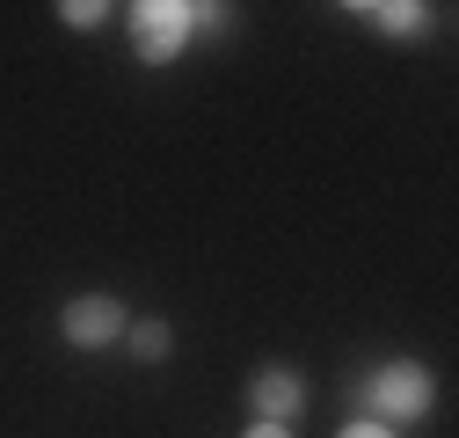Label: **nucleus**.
<instances>
[{
  "mask_svg": "<svg viewBox=\"0 0 459 438\" xmlns=\"http://www.w3.org/2000/svg\"><path fill=\"white\" fill-rule=\"evenodd\" d=\"M125 344H132V358L160 365L168 351H176V328H168V321H132V328H125Z\"/></svg>",
  "mask_w": 459,
  "mask_h": 438,
  "instance_id": "6",
  "label": "nucleus"
},
{
  "mask_svg": "<svg viewBox=\"0 0 459 438\" xmlns=\"http://www.w3.org/2000/svg\"><path fill=\"white\" fill-rule=\"evenodd\" d=\"M351 402L372 416V424H423L430 416V402H437V388H430V372L423 365H409V358H394V365H379L372 380H358L351 388Z\"/></svg>",
  "mask_w": 459,
  "mask_h": 438,
  "instance_id": "1",
  "label": "nucleus"
},
{
  "mask_svg": "<svg viewBox=\"0 0 459 438\" xmlns=\"http://www.w3.org/2000/svg\"><path fill=\"white\" fill-rule=\"evenodd\" d=\"M132 44H139L146 66L183 59V44H190V8H183V0H139V8H132Z\"/></svg>",
  "mask_w": 459,
  "mask_h": 438,
  "instance_id": "2",
  "label": "nucleus"
},
{
  "mask_svg": "<svg viewBox=\"0 0 459 438\" xmlns=\"http://www.w3.org/2000/svg\"><path fill=\"white\" fill-rule=\"evenodd\" d=\"M358 15H372V30H386V37H423V30H430V8H423V0H365Z\"/></svg>",
  "mask_w": 459,
  "mask_h": 438,
  "instance_id": "5",
  "label": "nucleus"
},
{
  "mask_svg": "<svg viewBox=\"0 0 459 438\" xmlns=\"http://www.w3.org/2000/svg\"><path fill=\"white\" fill-rule=\"evenodd\" d=\"M241 438H292L284 424H255V431H241Z\"/></svg>",
  "mask_w": 459,
  "mask_h": 438,
  "instance_id": "9",
  "label": "nucleus"
},
{
  "mask_svg": "<svg viewBox=\"0 0 459 438\" xmlns=\"http://www.w3.org/2000/svg\"><path fill=\"white\" fill-rule=\"evenodd\" d=\"M335 438H394V431H386V424H372V416H365V424H342V431H335Z\"/></svg>",
  "mask_w": 459,
  "mask_h": 438,
  "instance_id": "8",
  "label": "nucleus"
},
{
  "mask_svg": "<svg viewBox=\"0 0 459 438\" xmlns=\"http://www.w3.org/2000/svg\"><path fill=\"white\" fill-rule=\"evenodd\" d=\"M248 409H255V424H284V431H292V416L307 409V380L284 372V365H263L248 380Z\"/></svg>",
  "mask_w": 459,
  "mask_h": 438,
  "instance_id": "4",
  "label": "nucleus"
},
{
  "mask_svg": "<svg viewBox=\"0 0 459 438\" xmlns=\"http://www.w3.org/2000/svg\"><path fill=\"white\" fill-rule=\"evenodd\" d=\"M59 328H66V344H74V351H102V344H117L125 328H132V314H125V300L88 293V300H74V307L59 314Z\"/></svg>",
  "mask_w": 459,
  "mask_h": 438,
  "instance_id": "3",
  "label": "nucleus"
},
{
  "mask_svg": "<svg viewBox=\"0 0 459 438\" xmlns=\"http://www.w3.org/2000/svg\"><path fill=\"white\" fill-rule=\"evenodd\" d=\"M59 15H66L74 30H95V22L109 15V8H102V0H66V8H59Z\"/></svg>",
  "mask_w": 459,
  "mask_h": 438,
  "instance_id": "7",
  "label": "nucleus"
}]
</instances>
